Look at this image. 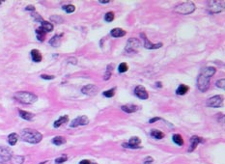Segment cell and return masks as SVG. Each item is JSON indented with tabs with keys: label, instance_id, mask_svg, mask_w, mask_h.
<instances>
[{
	"label": "cell",
	"instance_id": "obj_1",
	"mask_svg": "<svg viewBox=\"0 0 225 164\" xmlns=\"http://www.w3.org/2000/svg\"><path fill=\"white\" fill-rule=\"evenodd\" d=\"M215 68L214 67H207L204 68L201 71L200 74L197 78V86L198 89L201 92H206L209 87H210V80L215 74Z\"/></svg>",
	"mask_w": 225,
	"mask_h": 164
},
{
	"label": "cell",
	"instance_id": "obj_2",
	"mask_svg": "<svg viewBox=\"0 0 225 164\" xmlns=\"http://www.w3.org/2000/svg\"><path fill=\"white\" fill-rule=\"evenodd\" d=\"M21 138H22L23 141L27 142V143L37 144V143H39V142L42 141L43 135L37 130H34V129H30V128H26V129H23V130L21 131Z\"/></svg>",
	"mask_w": 225,
	"mask_h": 164
},
{
	"label": "cell",
	"instance_id": "obj_3",
	"mask_svg": "<svg viewBox=\"0 0 225 164\" xmlns=\"http://www.w3.org/2000/svg\"><path fill=\"white\" fill-rule=\"evenodd\" d=\"M15 99L23 104H32L38 100V97L36 95L29 92H18L15 95Z\"/></svg>",
	"mask_w": 225,
	"mask_h": 164
},
{
	"label": "cell",
	"instance_id": "obj_4",
	"mask_svg": "<svg viewBox=\"0 0 225 164\" xmlns=\"http://www.w3.org/2000/svg\"><path fill=\"white\" fill-rule=\"evenodd\" d=\"M195 5L191 1L184 2L181 5H178L175 8V12L181 15H189L195 11Z\"/></svg>",
	"mask_w": 225,
	"mask_h": 164
},
{
	"label": "cell",
	"instance_id": "obj_5",
	"mask_svg": "<svg viewBox=\"0 0 225 164\" xmlns=\"http://www.w3.org/2000/svg\"><path fill=\"white\" fill-rule=\"evenodd\" d=\"M140 46V43L137 39H134V38H131L128 43H127V46H126V51L127 52H129V53H135L137 52V50Z\"/></svg>",
	"mask_w": 225,
	"mask_h": 164
},
{
	"label": "cell",
	"instance_id": "obj_6",
	"mask_svg": "<svg viewBox=\"0 0 225 164\" xmlns=\"http://www.w3.org/2000/svg\"><path fill=\"white\" fill-rule=\"evenodd\" d=\"M208 9L211 14H218L223 10V2L219 1H209Z\"/></svg>",
	"mask_w": 225,
	"mask_h": 164
},
{
	"label": "cell",
	"instance_id": "obj_7",
	"mask_svg": "<svg viewBox=\"0 0 225 164\" xmlns=\"http://www.w3.org/2000/svg\"><path fill=\"white\" fill-rule=\"evenodd\" d=\"M223 102L222 97L221 96H214L210 97L207 100V106L209 107H213V108H217V107H220L221 104Z\"/></svg>",
	"mask_w": 225,
	"mask_h": 164
},
{
	"label": "cell",
	"instance_id": "obj_8",
	"mask_svg": "<svg viewBox=\"0 0 225 164\" xmlns=\"http://www.w3.org/2000/svg\"><path fill=\"white\" fill-rule=\"evenodd\" d=\"M81 91L84 95H87V96H95L100 91V88L94 84H88L82 88Z\"/></svg>",
	"mask_w": 225,
	"mask_h": 164
},
{
	"label": "cell",
	"instance_id": "obj_9",
	"mask_svg": "<svg viewBox=\"0 0 225 164\" xmlns=\"http://www.w3.org/2000/svg\"><path fill=\"white\" fill-rule=\"evenodd\" d=\"M89 123V119H88L86 116H80V117L75 118L74 121L72 122V124L70 125L71 128H77L79 127V125H86Z\"/></svg>",
	"mask_w": 225,
	"mask_h": 164
},
{
	"label": "cell",
	"instance_id": "obj_10",
	"mask_svg": "<svg viewBox=\"0 0 225 164\" xmlns=\"http://www.w3.org/2000/svg\"><path fill=\"white\" fill-rule=\"evenodd\" d=\"M134 94H135L136 97H139V99H141V100H147L149 97L148 92L146 91V89H145V87H143L142 85H138V86L135 88Z\"/></svg>",
	"mask_w": 225,
	"mask_h": 164
},
{
	"label": "cell",
	"instance_id": "obj_11",
	"mask_svg": "<svg viewBox=\"0 0 225 164\" xmlns=\"http://www.w3.org/2000/svg\"><path fill=\"white\" fill-rule=\"evenodd\" d=\"M140 36L143 37L145 48H147V49H158V48H160V47L162 46V43H151L150 41L147 39V37L145 36L144 33H141Z\"/></svg>",
	"mask_w": 225,
	"mask_h": 164
},
{
	"label": "cell",
	"instance_id": "obj_12",
	"mask_svg": "<svg viewBox=\"0 0 225 164\" xmlns=\"http://www.w3.org/2000/svg\"><path fill=\"white\" fill-rule=\"evenodd\" d=\"M141 140L139 139L138 137H131V139H129V143H124L123 144V146H124L125 148H131V149H139V148H141L140 146H139V144H140Z\"/></svg>",
	"mask_w": 225,
	"mask_h": 164
},
{
	"label": "cell",
	"instance_id": "obj_13",
	"mask_svg": "<svg viewBox=\"0 0 225 164\" xmlns=\"http://www.w3.org/2000/svg\"><path fill=\"white\" fill-rule=\"evenodd\" d=\"M0 157H1L3 160H5V161L10 160L12 157V151L9 149V148L0 147Z\"/></svg>",
	"mask_w": 225,
	"mask_h": 164
},
{
	"label": "cell",
	"instance_id": "obj_14",
	"mask_svg": "<svg viewBox=\"0 0 225 164\" xmlns=\"http://www.w3.org/2000/svg\"><path fill=\"white\" fill-rule=\"evenodd\" d=\"M201 142H203V140L201 139L200 137H198V136H192V137L191 138V148L188 149V152H192V151L198 146V144L201 143Z\"/></svg>",
	"mask_w": 225,
	"mask_h": 164
},
{
	"label": "cell",
	"instance_id": "obj_15",
	"mask_svg": "<svg viewBox=\"0 0 225 164\" xmlns=\"http://www.w3.org/2000/svg\"><path fill=\"white\" fill-rule=\"evenodd\" d=\"M121 109L126 113H134L138 110V106H136L134 104H126V105H123L121 107Z\"/></svg>",
	"mask_w": 225,
	"mask_h": 164
},
{
	"label": "cell",
	"instance_id": "obj_16",
	"mask_svg": "<svg viewBox=\"0 0 225 164\" xmlns=\"http://www.w3.org/2000/svg\"><path fill=\"white\" fill-rule=\"evenodd\" d=\"M31 57H32V60L34 62L39 63L42 61V54L38 49H33L31 50Z\"/></svg>",
	"mask_w": 225,
	"mask_h": 164
},
{
	"label": "cell",
	"instance_id": "obj_17",
	"mask_svg": "<svg viewBox=\"0 0 225 164\" xmlns=\"http://www.w3.org/2000/svg\"><path fill=\"white\" fill-rule=\"evenodd\" d=\"M126 35V31L121 28H114L111 30V36L114 38H120Z\"/></svg>",
	"mask_w": 225,
	"mask_h": 164
},
{
	"label": "cell",
	"instance_id": "obj_18",
	"mask_svg": "<svg viewBox=\"0 0 225 164\" xmlns=\"http://www.w3.org/2000/svg\"><path fill=\"white\" fill-rule=\"evenodd\" d=\"M61 37H62V34L60 35H55L54 37L51 38V40L49 41V43L52 46H59L60 43H61Z\"/></svg>",
	"mask_w": 225,
	"mask_h": 164
},
{
	"label": "cell",
	"instance_id": "obj_19",
	"mask_svg": "<svg viewBox=\"0 0 225 164\" xmlns=\"http://www.w3.org/2000/svg\"><path fill=\"white\" fill-rule=\"evenodd\" d=\"M18 113H20V116L21 118H22L23 120H26V121H30V120H32L34 118V115L32 114V113L28 112V111H24V110H20L18 111Z\"/></svg>",
	"mask_w": 225,
	"mask_h": 164
},
{
	"label": "cell",
	"instance_id": "obj_20",
	"mask_svg": "<svg viewBox=\"0 0 225 164\" xmlns=\"http://www.w3.org/2000/svg\"><path fill=\"white\" fill-rule=\"evenodd\" d=\"M68 121H69V117L67 115L62 116V117H60L58 120H56V121L54 122V124H53V125H54V128H59L60 125H62L63 124L67 123Z\"/></svg>",
	"mask_w": 225,
	"mask_h": 164
},
{
	"label": "cell",
	"instance_id": "obj_21",
	"mask_svg": "<svg viewBox=\"0 0 225 164\" xmlns=\"http://www.w3.org/2000/svg\"><path fill=\"white\" fill-rule=\"evenodd\" d=\"M41 28H42L45 32H51V31L53 30V25L50 22H47V21L43 20L42 25H41Z\"/></svg>",
	"mask_w": 225,
	"mask_h": 164
},
{
	"label": "cell",
	"instance_id": "obj_22",
	"mask_svg": "<svg viewBox=\"0 0 225 164\" xmlns=\"http://www.w3.org/2000/svg\"><path fill=\"white\" fill-rule=\"evenodd\" d=\"M188 86H186V85L185 84H181L180 86L178 87V89H177L176 93L177 95H181V96H183V95L186 94V92H188Z\"/></svg>",
	"mask_w": 225,
	"mask_h": 164
},
{
	"label": "cell",
	"instance_id": "obj_23",
	"mask_svg": "<svg viewBox=\"0 0 225 164\" xmlns=\"http://www.w3.org/2000/svg\"><path fill=\"white\" fill-rule=\"evenodd\" d=\"M18 135L17 133H11L10 135L8 136V142L11 146H14L15 145V143L18 142Z\"/></svg>",
	"mask_w": 225,
	"mask_h": 164
},
{
	"label": "cell",
	"instance_id": "obj_24",
	"mask_svg": "<svg viewBox=\"0 0 225 164\" xmlns=\"http://www.w3.org/2000/svg\"><path fill=\"white\" fill-rule=\"evenodd\" d=\"M151 135L155 139H162L164 137L163 132H161L160 130H158V129H153V130L151 131Z\"/></svg>",
	"mask_w": 225,
	"mask_h": 164
},
{
	"label": "cell",
	"instance_id": "obj_25",
	"mask_svg": "<svg viewBox=\"0 0 225 164\" xmlns=\"http://www.w3.org/2000/svg\"><path fill=\"white\" fill-rule=\"evenodd\" d=\"M36 34H37V38H38V40L39 41H41V42H43L44 40H45V38H46V32H45L42 28L41 27H39L38 29L36 30Z\"/></svg>",
	"mask_w": 225,
	"mask_h": 164
},
{
	"label": "cell",
	"instance_id": "obj_26",
	"mask_svg": "<svg viewBox=\"0 0 225 164\" xmlns=\"http://www.w3.org/2000/svg\"><path fill=\"white\" fill-rule=\"evenodd\" d=\"M52 143L56 146H60V145L66 143V139L63 136H56L52 139Z\"/></svg>",
	"mask_w": 225,
	"mask_h": 164
},
{
	"label": "cell",
	"instance_id": "obj_27",
	"mask_svg": "<svg viewBox=\"0 0 225 164\" xmlns=\"http://www.w3.org/2000/svg\"><path fill=\"white\" fill-rule=\"evenodd\" d=\"M10 160L13 164H22L24 161V157L20 156H12Z\"/></svg>",
	"mask_w": 225,
	"mask_h": 164
},
{
	"label": "cell",
	"instance_id": "obj_28",
	"mask_svg": "<svg viewBox=\"0 0 225 164\" xmlns=\"http://www.w3.org/2000/svg\"><path fill=\"white\" fill-rule=\"evenodd\" d=\"M172 139L174 141V143H176L178 146H183L184 145V139L180 134H174Z\"/></svg>",
	"mask_w": 225,
	"mask_h": 164
},
{
	"label": "cell",
	"instance_id": "obj_29",
	"mask_svg": "<svg viewBox=\"0 0 225 164\" xmlns=\"http://www.w3.org/2000/svg\"><path fill=\"white\" fill-rule=\"evenodd\" d=\"M112 68H113V65H108L107 66V70L105 74H104V80H108L110 76H111V74H112Z\"/></svg>",
	"mask_w": 225,
	"mask_h": 164
},
{
	"label": "cell",
	"instance_id": "obj_30",
	"mask_svg": "<svg viewBox=\"0 0 225 164\" xmlns=\"http://www.w3.org/2000/svg\"><path fill=\"white\" fill-rule=\"evenodd\" d=\"M129 70V66L126 64V63H121L119 65V68H118V71L121 72V74H124L127 71Z\"/></svg>",
	"mask_w": 225,
	"mask_h": 164
},
{
	"label": "cell",
	"instance_id": "obj_31",
	"mask_svg": "<svg viewBox=\"0 0 225 164\" xmlns=\"http://www.w3.org/2000/svg\"><path fill=\"white\" fill-rule=\"evenodd\" d=\"M113 20H114V13L113 12L106 13V15H104V20L107 21V22H111Z\"/></svg>",
	"mask_w": 225,
	"mask_h": 164
},
{
	"label": "cell",
	"instance_id": "obj_32",
	"mask_svg": "<svg viewBox=\"0 0 225 164\" xmlns=\"http://www.w3.org/2000/svg\"><path fill=\"white\" fill-rule=\"evenodd\" d=\"M63 10H65L68 14H71V13H74L75 11V7L74 5H66L63 7Z\"/></svg>",
	"mask_w": 225,
	"mask_h": 164
},
{
	"label": "cell",
	"instance_id": "obj_33",
	"mask_svg": "<svg viewBox=\"0 0 225 164\" xmlns=\"http://www.w3.org/2000/svg\"><path fill=\"white\" fill-rule=\"evenodd\" d=\"M114 95H115V88H112V89L103 92V96L106 97H112Z\"/></svg>",
	"mask_w": 225,
	"mask_h": 164
},
{
	"label": "cell",
	"instance_id": "obj_34",
	"mask_svg": "<svg viewBox=\"0 0 225 164\" xmlns=\"http://www.w3.org/2000/svg\"><path fill=\"white\" fill-rule=\"evenodd\" d=\"M50 20L54 21L56 23H62L63 22V18L61 17H58V15H53V17L50 18Z\"/></svg>",
	"mask_w": 225,
	"mask_h": 164
},
{
	"label": "cell",
	"instance_id": "obj_35",
	"mask_svg": "<svg viewBox=\"0 0 225 164\" xmlns=\"http://www.w3.org/2000/svg\"><path fill=\"white\" fill-rule=\"evenodd\" d=\"M217 87L221 88V89H224V88H225V79H224V78L217 81Z\"/></svg>",
	"mask_w": 225,
	"mask_h": 164
},
{
	"label": "cell",
	"instance_id": "obj_36",
	"mask_svg": "<svg viewBox=\"0 0 225 164\" xmlns=\"http://www.w3.org/2000/svg\"><path fill=\"white\" fill-rule=\"evenodd\" d=\"M66 160H67V156H61V157H58V158H56V159H55V162H56V164H61V163H63V162H65Z\"/></svg>",
	"mask_w": 225,
	"mask_h": 164
},
{
	"label": "cell",
	"instance_id": "obj_37",
	"mask_svg": "<svg viewBox=\"0 0 225 164\" xmlns=\"http://www.w3.org/2000/svg\"><path fill=\"white\" fill-rule=\"evenodd\" d=\"M144 164H154V158L151 156H147L144 159Z\"/></svg>",
	"mask_w": 225,
	"mask_h": 164
},
{
	"label": "cell",
	"instance_id": "obj_38",
	"mask_svg": "<svg viewBox=\"0 0 225 164\" xmlns=\"http://www.w3.org/2000/svg\"><path fill=\"white\" fill-rule=\"evenodd\" d=\"M41 77H42L43 79H46V80H51V79L54 78L53 75H47V74H42L41 75Z\"/></svg>",
	"mask_w": 225,
	"mask_h": 164
},
{
	"label": "cell",
	"instance_id": "obj_39",
	"mask_svg": "<svg viewBox=\"0 0 225 164\" xmlns=\"http://www.w3.org/2000/svg\"><path fill=\"white\" fill-rule=\"evenodd\" d=\"M160 120H161V118H158V117H155V118H153V119H151L150 121H149V123L150 124H153V123H155V122H157V121H160Z\"/></svg>",
	"mask_w": 225,
	"mask_h": 164
},
{
	"label": "cell",
	"instance_id": "obj_40",
	"mask_svg": "<svg viewBox=\"0 0 225 164\" xmlns=\"http://www.w3.org/2000/svg\"><path fill=\"white\" fill-rule=\"evenodd\" d=\"M79 164H91V162H90V160L84 159V160H82V161H80Z\"/></svg>",
	"mask_w": 225,
	"mask_h": 164
},
{
	"label": "cell",
	"instance_id": "obj_41",
	"mask_svg": "<svg viewBox=\"0 0 225 164\" xmlns=\"http://www.w3.org/2000/svg\"><path fill=\"white\" fill-rule=\"evenodd\" d=\"M26 10L27 11H35V8H34V6H27Z\"/></svg>",
	"mask_w": 225,
	"mask_h": 164
},
{
	"label": "cell",
	"instance_id": "obj_42",
	"mask_svg": "<svg viewBox=\"0 0 225 164\" xmlns=\"http://www.w3.org/2000/svg\"><path fill=\"white\" fill-rule=\"evenodd\" d=\"M110 1H108V0H107V1H100V3H101V4H107V3H109Z\"/></svg>",
	"mask_w": 225,
	"mask_h": 164
},
{
	"label": "cell",
	"instance_id": "obj_43",
	"mask_svg": "<svg viewBox=\"0 0 225 164\" xmlns=\"http://www.w3.org/2000/svg\"><path fill=\"white\" fill-rule=\"evenodd\" d=\"M157 86H158L160 88L162 86V85H161V82H157Z\"/></svg>",
	"mask_w": 225,
	"mask_h": 164
},
{
	"label": "cell",
	"instance_id": "obj_44",
	"mask_svg": "<svg viewBox=\"0 0 225 164\" xmlns=\"http://www.w3.org/2000/svg\"><path fill=\"white\" fill-rule=\"evenodd\" d=\"M45 163H46V161H44L43 163H40V164H45Z\"/></svg>",
	"mask_w": 225,
	"mask_h": 164
},
{
	"label": "cell",
	"instance_id": "obj_45",
	"mask_svg": "<svg viewBox=\"0 0 225 164\" xmlns=\"http://www.w3.org/2000/svg\"><path fill=\"white\" fill-rule=\"evenodd\" d=\"M91 164H96V163H91Z\"/></svg>",
	"mask_w": 225,
	"mask_h": 164
},
{
	"label": "cell",
	"instance_id": "obj_46",
	"mask_svg": "<svg viewBox=\"0 0 225 164\" xmlns=\"http://www.w3.org/2000/svg\"><path fill=\"white\" fill-rule=\"evenodd\" d=\"M1 3H2V2H1V1H0V4H1Z\"/></svg>",
	"mask_w": 225,
	"mask_h": 164
}]
</instances>
